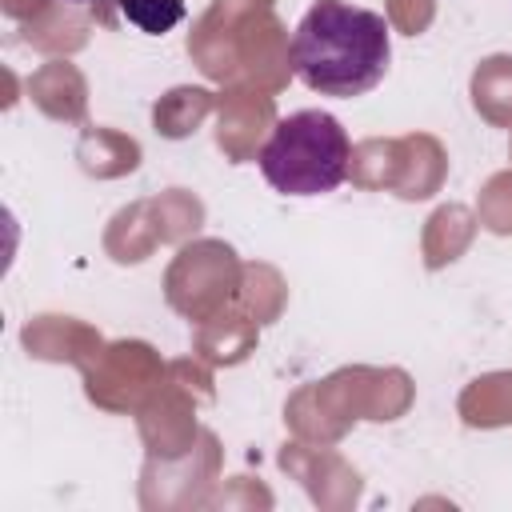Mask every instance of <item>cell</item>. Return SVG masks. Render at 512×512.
Here are the masks:
<instances>
[{
    "instance_id": "cell-1",
    "label": "cell",
    "mask_w": 512,
    "mask_h": 512,
    "mask_svg": "<svg viewBox=\"0 0 512 512\" xmlns=\"http://www.w3.org/2000/svg\"><path fill=\"white\" fill-rule=\"evenodd\" d=\"M392 56V36L380 12L348 0H316L292 32V68L320 96L372 92Z\"/></svg>"
},
{
    "instance_id": "cell-2",
    "label": "cell",
    "mask_w": 512,
    "mask_h": 512,
    "mask_svg": "<svg viewBox=\"0 0 512 512\" xmlns=\"http://www.w3.org/2000/svg\"><path fill=\"white\" fill-rule=\"evenodd\" d=\"M352 144L332 112L300 108L276 120L268 144L260 148V176L284 196H324L348 176Z\"/></svg>"
},
{
    "instance_id": "cell-3",
    "label": "cell",
    "mask_w": 512,
    "mask_h": 512,
    "mask_svg": "<svg viewBox=\"0 0 512 512\" xmlns=\"http://www.w3.org/2000/svg\"><path fill=\"white\" fill-rule=\"evenodd\" d=\"M120 16L144 36H164L184 20V0H120Z\"/></svg>"
},
{
    "instance_id": "cell-4",
    "label": "cell",
    "mask_w": 512,
    "mask_h": 512,
    "mask_svg": "<svg viewBox=\"0 0 512 512\" xmlns=\"http://www.w3.org/2000/svg\"><path fill=\"white\" fill-rule=\"evenodd\" d=\"M68 4H92V0H68Z\"/></svg>"
}]
</instances>
